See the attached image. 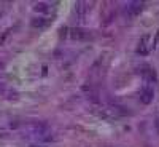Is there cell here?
I'll use <instances>...</instances> for the list:
<instances>
[{"mask_svg": "<svg viewBox=\"0 0 159 147\" xmlns=\"http://www.w3.org/2000/svg\"><path fill=\"white\" fill-rule=\"evenodd\" d=\"M21 135L27 139L30 144H46L52 139V131L51 128L43 123V122H32V123H27Z\"/></svg>", "mask_w": 159, "mask_h": 147, "instance_id": "cell-1", "label": "cell"}, {"mask_svg": "<svg viewBox=\"0 0 159 147\" xmlns=\"http://www.w3.org/2000/svg\"><path fill=\"white\" fill-rule=\"evenodd\" d=\"M142 2H129V3H126V7H124V13H126V16H129V18H134V16H137L139 13L142 11Z\"/></svg>", "mask_w": 159, "mask_h": 147, "instance_id": "cell-2", "label": "cell"}, {"mask_svg": "<svg viewBox=\"0 0 159 147\" xmlns=\"http://www.w3.org/2000/svg\"><path fill=\"white\" fill-rule=\"evenodd\" d=\"M148 42H150V35H143V37L140 38L139 47H137V53H139V55H147V53L150 51L151 45H150Z\"/></svg>", "mask_w": 159, "mask_h": 147, "instance_id": "cell-3", "label": "cell"}, {"mask_svg": "<svg viewBox=\"0 0 159 147\" xmlns=\"http://www.w3.org/2000/svg\"><path fill=\"white\" fill-rule=\"evenodd\" d=\"M153 98H154V91H153V88L145 86V88L140 91V102H143V104H150V102L153 101Z\"/></svg>", "mask_w": 159, "mask_h": 147, "instance_id": "cell-4", "label": "cell"}, {"mask_svg": "<svg viewBox=\"0 0 159 147\" xmlns=\"http://www.w3.org/2000/svg\"><path fill=\"white\" fill-rule=\"evenodd\" d=\"M54 3H49V2H42V3H37V7L34 8L38 15H51V11L54 10L52 7Z\"/></svg>", "mask_w": 159, "mask_h": 147, "instance_id": "cell-5", "label": "cell"}, {"mask_svg": "<svg viewBox=\"0 0 159 147\" xmlns=\"http://www.w3.org/2000/svg\"><path fill=\"white\" fill-rule=\"evenodd\" d=\"M86 11H88V3H86V2L76 3V16H78L80 19H83V16L86 15Z\"/></svg>", "mask_w": 159, "mask_h": 147, "instance_id": "cell-6", "label": "cell"}, {"mask_svg": "<svg viewBox=\"0 0 159 147\" xmlns=\"http://www.w3.org/2000/svg\"><path fill=\"white\" fill-rule=\"evenodd\" d=\"M72 38H76V40L88 38V32L83 31V29H73V31H72Z\"/></svg>", "mask_w": 159, "mask_h": 147, "instance_id": "cell-7", "label": "cell"}, {"mask_svg": "<svg viewBox=\"0 0 159 147\" xmlns=\"http://www.w3.org/2000/svg\"><path fill=\"white\" fill-rule=\"evenodd\" d=\"M46 24H48V19H45V18H35L32 21V26H34L35 29H43Z\"/></svg>", "mask_w": 159, "mask_h": 147, "instance_id": "cell-8", "label": "cell"}, {"mask_svg": "<svg viewBox=\"0 0 159 147\" xmlns=\"http://www.w3.org/2000/svg\"><path fill=\"white\" fill-rule=\"evenodd\" d=\"M154 126H156V131L159 133V117H157V118L154 120Z\"/></svg>", "mask_w": 159, "mask_h": 147, "instance_id": "cell-9", "label": "cell"}, {"mask_svg": "<svg viewBox=\"0 0 159 147\" xmlns=\"http://www.w3.org/2000/svg\"><path fill=\"white\" fill-rule=\"evenodd\" d=\"M29 147H46L45 144H30Z\"/></svg>", "mask_w": 159, "mask_h": 147, "instance_id": "cell-10", "label": "cell"}, {"mask_svg": "<svg viewBox=\"0 0 159 147\" xmlns=\"http://www.w3.org/2000/svg\"><path fill=\"white\" fill-rule=\"evenodd\" d=\"M0 16H2V8H0Z\"/></svg>", "mask_w": 159, "mask_h": 147, "instance_id": "cell-11", "label": "cell"}]
</instances>
